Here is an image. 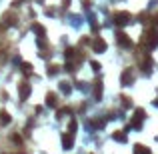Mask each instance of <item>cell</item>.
<instances>
[{
	"instance_id": "6da1fadb",
	"label": "cell",
	"mask_w": 158,
	"mask_h": 154,
	"mask_svg": "<svg viewBox=\"0 0 158 154\" xmlns=\"http://www.w3.org/2000/svg\"><path fill=\"white\" fill-rule=\"evenodd\" d=\"M112 20H114L116 26H126V24L132 20V16H130V12H114Z\"/></svg>"
},
{
	"instance_id": "7a4b0ae2",
	"label": "cell",
	"mask_w": 158,
	"mask_h": 154,
	"mask_svg": "<svg viewBox=\"0 0 158 154\" xmlns=\"http://www.w3.org/2000/svg\"><path fill=\"white\" fill-rule=\"evenodd\" d=\"M144 118H146V116H144V110H142V108H136V114H134V118H132L130 124H128V130H130V128H140Z\"/></svg>"
},
{
	"instance_id": "3957f363",
	"label": "cell",
	"mask_w": 158,
	"mask_h": 154,
	"mask_svg": "<svg viewBox=\"0 0 158 154\" xmlns=\"http://www.w3.org/2000/svg\"><path fill=\"white\" fill-rule=\"evenodd\" d=\"M144 44L148 48H156L158 46V30H150V32L144 36Z\"/></svg>"
},
{
	"instance_id": "277c9868",
	"label": "cell",
	"mask_w": 158,
	"mask_h": 154,
	"mask_svg": "<svg viewBox=\"0 0 158 154\" xmlns=\"http://www.w3.org/2000/svg\"><path fill=\"white\" fill-rule=\"evenodd\" d=\"M116 40H118V44L122 48H132V40L126 36L124 32H118V34H116Z\"/></svg>"
},
{
	"instance_id": "5b68a950",
	"label": "cell",
	"mask_w": 158,
	"mask_h": 154,
	"mask_svg": "<svg viewBox=\"0 0 158 154\" xmlns=\"http://www.w3.org/2000/svg\"><path fill=\"white\" fill-rule=\"evenodd\" d=\"M132 80H134V76H132L130 68H126L124 72H122V78H120V84H122V86H130V84H132Z\"/></svg>"
},
{
	"instance_id": "8992f818",
	"label": "cell",
	"mask_w": 158,
	"mask_h": 154,
	"mask_svg": "<svg viewBox=\"0 0 158 154\" xmlns=\"http://www.w3.org/2000/svg\"><path fill=\"white\" fill-rule=\"evenodd\" d=\"M62 146H64V150H72V146H74V136H72V132H68V134H64V136H62Z\"/></svg>"
},
{
	"instance_id": "52a82bcc",
	"label": "cell",
	"mask_w": 158,
	"mask_h": 154,
	"mask_svg": "<svg viewBox=\"0 0 158 154\" xmlns=\"http://www.w3.org/2000/svg\"><path fill=\"white\" fill-rule=\"evenodd\" d=\"M92 48L96 50V52H106V48H108V46H106V42L102 40V38H96V40L92 42Z\"/></svg>"
},
{
	"instance_id": "ba28073f",
	"label": "cell",
	"mask_w": 158,
	"mask_h": 154,
	"mask_svg": "<svg viewBox=\"0 0 158 154\" xmlns=\"http://www.w3.org/2000/svg\"><path fill=\"white\" fill-rule=\"evenodd\" d=\"M20 100H26L28 96H30V84H20Z\"/></svg>"
},
{
	"instance_id": "9c48e42d",
	"label": "cell",
	"mask_w": 158,
	"mask_h": 154,
	"mask_svg": "<svg viewBox=\"0 0 158 154\" xmlns=\"http://www.w3.org/2000/svg\"><path fill=\"white\" fill-rule=\"evenodd\" d=\"M134 154H150V148L144 144H134Z\"/></svg>"
},
{
	"instance_id": "30bf717a",
	"label": "cell",
	"mask_w": 158,
	"mask_h": 154,
	"mask_svg": "<svg viewBox=\"0 0 158 154\" xmlns=\"http://www.w3.org/2000/svg\"><path fill=\"white\" fill-rule=\"evenodd\" d=\"M112 138H114L116 142H120V144H124V142H126V134L122 132V130H118V132L112 134Z\"/></svg>"
},
{
	"instance_id": "8fae6325",
	"label": "cell",
	"mask_w": 158,
	"mask_h": 154,
	"mask_svg": "<svg viewBox=\"0 0 158 154\" xmlns=\"http://www.w3.org/2000/svg\"><path fill=\"white\" fill-rule=\"evenodd\" d=\"M46 106H56V94H48L46 96Z\"/></svg>"
},
{
	"instance_id": "7c38bea8",
	"label": "cell",
	"mask_w": 158,
	"mask_h": 154,
	"mask_svg": "<svg viewBox=\"0 0 158 154\" xmlns=\"http://www.w3.org/2000/svg\"><path fill=\"white\" fill-rule=\"evenodd\" d=\"M60 90H62L64 94H70L72 92V86H70L68 82H60Z\"/></svg>"
},
{
	"instance_id": "4fadbf2b",
	"label": "cell",
	"mask_w": 158,
	"mask_h": 154,
	"mask_svg": "<svg viewBox=\"0 0 158 154\" xmlns=\"http://www.w3.org/2000/svg\"><path fill=\"white\" fill-rule=\"evenodd\" d=\"M68 114H72V110H70V108H60L56 118H64V116H68Z\"/></svg>"
},
{
	"instance_id": "5bb4252c",
	"label": "cell",
	"mask_w": 158,
	"mask_h": 154,
	"mask_svg": "<svg viewBox=\"0 0 158 154\" xmlns=\"http://www.w3.org/2000/svg\"><path fill=\"white\" fill-rule=\"evenodd\" d=\"M94 94H96V98L100 100V96H102V84L96 82V86H94Z\"/></svg>"
},
{
	"instance_id": "9a60e30c",
	"label": "cell",
	"mask_w": 158,
	"mask_h": 154,
	"mask_svg": "<svg viewBox=\"0 0 158 154\" xmlns=\"http://www.w3.org/2000/svg\"><path fill=\"white\" fill-rule=\"evenodd\" d=\"M0 120H2V124H4V126H6V124H10V114L2 112V114H0Z\"/></svg>"
},
{
	"instance_id": "2e32d148",
	"label": "cell",
	"mask_w": 158,
	"mask_h": 154,
	"mask_svg": "<svg viewBox=\"0 0 158 154\" xmlns=\"http://www.w3.org/2000/svg\"><path fill=\"white\" fill-rule=\"evenodd\" d=\"M32 30H34L36 34H40V36H44V28L40 26V24H34V26H32Z\"/></svg>"
},
{
	"instance_id": "e0dca14e",
	"label": "cell",
	"mask_w": 158,
	"mask_h": 154,
	"mask_svg": "<svg viewBox=\"0 0 158 154\" xmlns=\"http://www.w3.org/2000/svg\"><path fill=\"white\" fill-rule=\"evenodd\" d=\"M64 56H66V58H72V56H74V48H66Z\"/></svg>"
},
{
	"instance_id": "ac0fdd59",
	"label": "cell",
	"mask_w": 158,
	"mask_h": 154,
	"mask_svg": "<svg viewBox=\"0 0 158 154\" xmlns=\"http://www.w3.org/2000/svg\"><path fill=\"white\" fill-rule=\"evenodd\" d=\"M76 128H78V124H76V120H72V122H70V128H68V130H70V132H76Z\"/></svg>"
},
{
	"instance_id": "d6986e66",
	"label": "cell",
	"mask_w": 158,
	"mask_h": 154,
	"mask_svg": "<svg viewBox=\"0 0 158 154\" xmlns=\"http://www.w3.org/2000/svg\"><path fill=\"white\" fill-rule=\"evenodd\" d=\"M48 74H50V76L58 74V66H50V68H48Z\"/></svg>"
},
{
	"instance_id": "ffe728a7",
	"label": "cell",
	"mask_w": 158,
	"mask_h": 154,
	"mask_svg": "<svg viewBox=\"0 0 158 154\" xmlns=\"http://www.w3.org/2000/svg\"><path fill=\"white\" fill-rule=\"evenodd\" d=\"M122 100H124V106H126V108L132 106V100H130V98H122Z\"/></svg>"
},
{
	"instance_id": "44dd1931",
	"label": "cell",
	"mask_w": 158,
	"mask_h": 154,
	"mask_svg": "<svg viewBox=\"0 0 158 154\" xmlns=\"http://www.w3.org/2000/svg\"><path fill=\"white\" fill-rule=\"evenodd\" d=\"M22 70H24V72H30V64H26V62H24V64H22Z\"/></svg>"
},
{
	"instance_id": "7402d4cb",
	"label": "cell",
	"mask_w": 158,
	"mask_h": 154,
	"mask_svg": "<svg viewBox=\"0 0 158 154\" xmlns=\"http://www.w3.org/2000/svg\"><path fill=\"white\" fill-rule=\"evenodd\" d=\"M92 68H94V70H96V72H98V70H100V68H102V66H100L98 62H92Z\"/></svg>"
},
{
	"instance_id": "603a6c76",
	"label": "cell",
	"mask_w": 158,
	"mask_h": 154,
	"mask_svg": "<svg viewBox=\"0 0 158 154\" xmlns=\"http://www.w3.org/2000/svg\"><path fill=\"white\" fill-rule=\"evenodd\" d=\"M154 106H156V108H158V98H156V100H154Z\"/></svg>"
},
{
	"instance_id": "cb8c5ba5",
	"label": "cell",
	"mask_w": 158,
	"mask_h": 154,
	"mask_svg": "<svg viewBox=\"0 0 158 154\" xmlns=\"http://www.w3.org/2000/svg\"><path fill=\"white\" fill-rule=\"evenodd\" d=\"M156 24H158V16H156Z\"/></svg>"
}]
</instances>
